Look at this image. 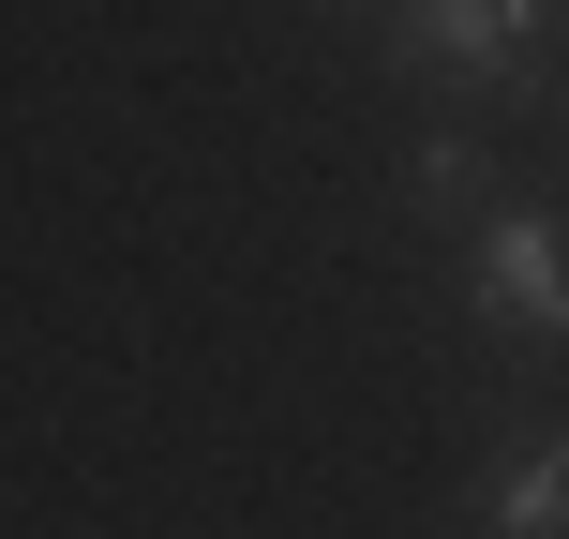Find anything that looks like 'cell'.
<instances>
[{"label": "cell", "mask_w": 569, "mask_h": 539, "mask_svg": "<svg viewBox=\"0 0 569 539\" xmlns=\"http://www.w3.org/2000/svg\"><path fill=\"white\" fill-rule=\"evenodd\" d=\"M465 300L480 330H525V345H569V226L540 196H495L480 240H465Z\"/></svg>", "instance_id": "obj_1"}, {"label": "cell", "mask_w": 569, "mask_h": 539, "mask_svg": "<svg viewBox=\"0 0 569 539\" xmlns=\"http://www.w3.org/2000/svg\"><path fill=\"white\" fill-rule=\"evenodd\" d=\"M480 539H569V420L525 435V450L480 480Z\"/></svg>", "instance_id": "obj_3"}, {"label": "cell", "mask_w": 569, "mask_h": 539, "mask_svg": "<svg viewBox=\"0 0 569 539\" xmlns=\"http://www.w3.org/2000/svg\"><path fill=\"white\" fill-rule=\"evenodd\" d=\"M405 60H420V76L495 90V76L540 60V0H405Z\"/></svg>", "instance_id": "obj_2"}, {"label": "cell", "mask_w": 569, "mask_h": 539, "mask_svg": "<svg viewBox=\"0 0 569 539\" xmlns=\"http://www.w3.org/2000/svg\"><path fill=\"white\" fill-rule=\"evenodd\" d=\"M405 196L450 210V226H480V210H495V150L480 136H420V150H405Z\"/></svg>", "instance_id": "obj_4"}]
</instances>
